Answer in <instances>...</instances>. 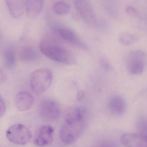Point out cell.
Segmentation results:
<instances>
[{
    "mask_svg": "<svg viewBox=\"0 0 147 147\" xmlns=\"http://www.w3.org/2000/svg\"><path fill=\"white\" fill-rule=\"evenodd\" d=\"M39 113L41 117L46 121H55L60 118L61 110L57 102L52 100L46 99L40 104Z\"/></svg>",
    "mask_w": 147,
    "mask_h": 147,
    "instance_id": "obj_6",
    "label": "cell"
},
{
    "mask_svg": "<svg viewBox=\"0 0 147 147\" xmlns=\"http://www.w3.org/2000/svg\"><path fill=\"white\" fill-rule=\"evenodd\" d=\"M52 29L54 32L63 41L81 49H87V45L70 28L62 26L54 25Z\"/></svg>",
    "mask_w": 147,
    "mask_h": 147,
    "instance_id": "obj_8",
    "label": "cell"
},
{
    "mask_svg": "<svg viewBox=\"0 0 147 147\" xmlns=\"http://www.w3.org/2000/svg\"><path fill=\"white\" fill-rule=\"evenodd\" d=\"M26 1L23 0H7L5 3L10 13L14 18H21L26 7Z\"/></svg>",
    "mask_w": 147,
    "mask_h": 147,
    "instance_id": "obj_13",
    "label": "cell"
},
{
    "mask_svg": "<svg viewBox=\"0 0 147 147\" xmlns=\"http://www.w3.org/2000/svg\"><path fill=\"white\" fill-rule=\"evenodd\" d=\"M0 79H1V82H4L6 80V76L4 73H3L2 70H1V74H0Z\"/></svg>",
    "mask_w": 147,
    "mask_h": 147,
    "instance_id": "obj_23",
    "label": "cell"
},
{
    "mask_svg": "<svg viewBox=\"0 0 147 147\" xmlns=\"http://www.w3.org/2000/svg\"><path fill=\"white\" fill-rule=\"evenodd\" d=\"M6 136L10 142L18 145L27 144L32 138L30 131L22 124H16L9 127L6 131Z\"/></svg>",
    "mask_w": 147,
    "mask_h": 147,
    "instance_id": "obj_5",
    "label": "cell"
},
{
    "mask_svg": "<svg viewBox=\"0 0 147 147\" xmlns=\"http://www.w3.org/2000/svg\"><path fill=\"white\" fill-rule=\"evenodd\" d=\"M100 64L102 68L107 71V72H111L113 68L109 60L105 57H102L100 59Z\"/></svg>",
    "mask_w": 147,
    "mask_h": 147,
    "instance_id": "obj_19",
    "label": "cell"
},
{
    "mask_svg": "<svg viewBox=\"0 0 147 147\" xmlns=\"http://www.w3.org/2000/svg\"><path fill=\"white\" fill-rule=\"evenodd\" d=\"M52 9L58 15H66L70 11V6L65 1H58L54 3Z\"/></svg>",
    "mask_w": 147,
    "mask_h": 147,
    "instance_id": "obj_17",
    "label": "cell"
},
{
    "mask_svg": "<svg viewBox=\"0 0 147 147\" xmlns=\"http://www.w3.org/2000/svg\"><path fill=\"white\" fill-rule=\"evenodd\" d=\"M100 147H117L116 144L112 142L105 141L100 143Z\"/></svg>",
    "mask_w": 147,
    "mask_h": 147,
    "instance_id": "obj_22",
    "label": "cell"
},
{
    "mask_svg": "<svg viewBox=\"0 0 147 147\" xmlns=\"http://www.w3.org/2000/svg\"><path fill=\"white\" fill-rule=\"evenodd\" d=\"M83 96V93L82 92H80L78 93L77 95V98L79 99H81Z\"/></svg>",
    "mask_w": 147,
    "mask_h": 147,
    "instance_id": "obj_24",
    "label": "cell"
},
{
    "mask_svg": "<svg viewBox=\"0 0 147 147\" xmlns=\"http://www.w3.org/2000/svg\"><path fill=\"white\" fill-rule=\"evenodd\" d=\"M54 130L51 125H45L40 126L35 136L34 143L38 147H43L50 144L54 138Z\"/></svg>",
    "mask_w": 147,
    "mask_h": 147,
    "instance_id": "obj_9",
    "label": "cell"
},
{
    "mask_svg": "<svg viewBox=\"0 0 147 147\" xmlns=\"http://www.w3.org/2000/svg\"><path fill=\"white\" fill-rule=\"evenodd\" d=\"M40 49L44 55L52 61L66 65L76 63V59L73 53L61 45L42 42L40 44Z\"/></svg>",
    "mask_w": 147,
    "mask_h": 147,
    "instance_id": "obj_2",
    "label": "cell"
},
{
    "mask_svg": "<svg viewBox=\"0 0 147 147\" xmlns=\"http://www.w3.org/2000/svg\"><path fill=\"white\" fill-rule=\"evenodd\" d=\"M74 4L77 12L86 23L90 25L96 24V14L90 1L86 0H76L74 1Z\"/></svg>",
    "mask_w": 147,
    "mask_h": 147,
    "instance_id": "obj_7",
    "label": "cell"
},
{
    "mask_svg": "<svg viewBox=\"0 0 147 147\" xmlns=\"http://www.w3.org/2000/svg\"><path fill=\"white\" fill-rule=\"evenodd\" d=\"M0 105H1V117L5 114L6 110L5 104L1 97V99H0Z\"/></svg>",
    "mask_w": 147,
    "mask_h": 147,
    "instance_id": "obj_21",
    "label": "cell"
},
{
    "mask_svg": "<svg viewBox=\"0 0 147 147\" xmlns=\"http://www.w3.org/2000/svg\"><path fill=\"white\" fill-rule=\"evenodd\" d=\"M108 108L111 114L116 116H122L126 109V103L122 96L116 95L110 98Z\"/></svg>",
    "mask_w": 147,
    "mask_h": 147,
    "instance_id": "obj_11",
    "label": "cell"
},
{
    "mask_svg": "<svg viewBox=\"0 0 147 147\" xmlns=\"http://www.w3.org/2000/svg\"><path fill=\"white\" fill-rule=\"evenodd\" d=\"M36 50L32 47L27 46L21 49L20 52V59L24 62H31L38 59L39 56Z\"/></svg>",
    "mask_w": 147,
    "mask_h": 147,
    "instance_id": "obj_15",
    "label": "cell"
},
{
    "mask_svg": "<svg viewBox=\"0 0 147 147\" xmlns=\"http://www.w3.org/2000/svg\"><path fill=\"white\" fill-rule=\"evenodd\" d=\"M137 38L135 35L130 32H123L119 35V41L122 45L128 46L135 42Z\"/></svg>",
    "mask_w": 147,
    "mask_h": 147,
    "instance_id": "obj_18",
    "label": "cell"
},
{
    "mask_svg": "<svg viewBox=\"0 0 147 147\" xmlns=\"http://www.w3.org/2000/svg\"><path fill=\"white\" fill-rule=\"evenodd\" d=\"M44 2L41 0L26 1L25 7L28 16L31 18H36L42 9Z\"/></svg>",
    "mask_w": 147,
    "mask_h": 147,
    "instance_id": "obj_14",
    "label": "cell"
},
{
    "mask_svg": "<svg viewBox=\"0 0 147 147\" xmlns=\"http://www.w3.org/2000/svg\"><path fill=\"white\" fill-rule=\"evenodd\" d=\"M126 12L129 16L132 18H136L138 15L137 10L132 6L128 5L126 7Z\"/></svg>",
    "mask_w": 147,
    "mask_h": 147,
    "instance_id": "obj_20",
    "label": "cell"
},
{
    "mask_svg": "<svg viewBox=\"0 0 147 147\" xmlns=\"http://www.w3.org/2000/svg\"><path fill=\"white\" fill-rule=\"evenodd\" d=\"M3 62L5 67L8 69H11L15 66L16 62L15 50L12 47L5 48L2 53Z\"/></svg>",
    "mask_w": 147,
    "mask_h": 147,
    "instance_id": "obj_16",
    "label": "cell"
},
{
    "mask_svg": "<svg viewBox=\"0 0 147 147\" xmlns=\"http://www.w3.org/2000/svg\"><path fill=\"white\" fill-rule=\"evenodd\" d=\"M16 107L21 111L29 110L33 105L34 98L29 92L21 91L17 94L15 97Z\"/></svg>",
    "mask_w": 147,
    "mask_h": 147,
    "instance_id": "obj_12",
    "label": "cell"
},
{
    "mask_svg": "<svg viewBox=\"0 0 147 147\" xmlns=\"http://www.w3.org/2000/svg\"><path fill=\"white\" fill-rule=\"evenodd\" d=\"M86 126V112L82 107L69 111L64 118L60 131L62 142L67 145L74 143L81 136Z\"/></svg>",
    "mask_w": 147,
    "mask_h": 147,
    "instance_id": "obj_1",
    "label": "cell"
},
{
    "mask_svg": "<svg viewBox=\"0 0 147 147\" xmlns=\"http://www.w3.org/2000/svg\"><path fill=\"white\" fill-rule=\"evenodd\" d=\"M147 55L144 51L135 50L130 51L126 58L127 70L132 75H139L144 71L146 66Z\"/></svg>",
    "mask_w": 147,
    "mask_h": 147,
    "instance_id": "obj_4",
    "label": "cell"
},
{
    "mask_svg": "<svg viewBox=\"0 0 147 147\" xmlns=\"http://www.w3.org/2000/svg\"><path fill=\"white\" fill-rule=\"evenodd\" d=\"M120 140L126 147H147V136L144 134L125 133Z\"/></svg>",
    "mask_w": 147,
    "mask_h": 147,
    "instance_id": "obj_10",
    "label": "cell"
},
{
    "mask_svg": "<svg viewBox=\"0 0 147 147\" xmlns=\"http://www.w3.org/2000/svg\"><path fill=\"white\" fill-rule=\"evenodd\" d=\"M52 79V72L49 69L43 68L35 70L29 79L31 89L36 95H41L49 88Z\"/></svg>",
    "mask_w": 147,
    "mask_h": 147,
    "instance_id": "obj_3",
    "label": "cell"
}]
</instances>
